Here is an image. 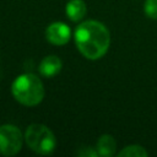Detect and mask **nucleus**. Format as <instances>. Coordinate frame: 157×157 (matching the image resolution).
Here are the masks:
<instances>
[{
  "label": "nucleus",
  "instance_id": "6e6552de",
  "mask_svg": "<svg viewBox=\"0 0 157 157\" xmlns=\"http://www.w3.org/2000/svg\"><path fill=\"white\" fill-rule=\"evenodd\" d=\"M115 147H117V142L113 136L102 135L97 142V153L98 156L110 157L115 153Z\"/></svg>",
  "mask_w": 157,
  "mask_h": 157
},
{
  "label": "nucleus",
  "instance_id": "7ed1b4c3",
  "mask_svg": "<svg viewBox=\"0 0 157 157\" xmlns=\"http://www.w3.org/2000/svg\"><path fill=\"white\" fill-rule=\"evenodd\" d=\"M25 140L28 147L39 153V155H49L55 148V136L43 124H31L25 134Z\"/></svg>",
  "mask_w": 157,
  "mask_h": 157
},
{
  "label": "nucleus",
  "instance_id": "f257e3e1",
  "mask_svg": "<svg viewBox=\"0 0 157 157\" xmlns=\"http://www.w3.org/2000/svg\"><path fill=\"white\" fill-rule=\"evenodd\" d=\"M75 44L78 52L90 60L103 56L110 44V34L107 27L98 21H83L74 33Z\"/></svg>",
  "mask_w": 157,
  "mask_h": 157
},
{
  "label": "nucleus",
  "instance_id": "20e7f679",
  "mask_svg": "<svg viewBox=\"0 0 157 157\" xmlns=\"http://www.w3.org/2000/svg\"><path fill=\"white\" fill-rule=\"evenodd\" d=\"M23 144L21 130L11 124L0 126V153L4 156L16 155Z\"/></svg>",
  "mask_w": 157,
  "mask_h": 157
},
{
  "label": "nucleus",
  "instance_id": "0eeeda50",
  "mask_svg": "<svg viewBox=\"0 0 157 157\" xmlns=\"http://www.w3.org/2000/svg\"><path fill=\"white\" fill-rule=\"evenodd\" d=\"M65 12L71 21L78 22L86 15V4L83 0H70L65 6Z\"/></svg>",
  "mask_w": 157,
  "mask_h": 157
},
{
  "label": "nucleus",
  "instance_id": "1a4fd4ad",
  "mask_svg": "<svg viewBox=\"0 0 157 157\" xmlns=\"http://www.w3.org/2000/svg\"><path fill=\"white\" fill-rule=\"evenodd\" d=\"M119 157H146L147 156V151L139 145H130L126 146L124 150H121L118 153Z\"/></svg>",
  "mask_w": 157,
  "mask_h": 157
},
{
  "label": "nucleus",
  "instance_id": "39448f33",
  "mask_svg": "<svg viewBox=\"0 0 157 157\" xmlns=\"http://www.w3.org/2000/svg\"><path fill=\"white\" fill-rule=\"evenodd\" d=\"M45 38L54 45H63L70 40L71 29L64 22H54L45 29Z\"/></svg>",
  "mask_w": 157,
  "mask_h": 157
},
{
  "label": "nucleus",
  "instance_id": "9d476101",
  "mask_svg": "<svg viewBox=\"0 0 157 157\" xmlns=\"http://www.w3.org/2000/svg\"><path fill=\"white\" fill-rule=\"evenodd\" d=\"M144 11L147 17L157 20V0H146L144 4Z\"/></svg>",
  "mask_w": 157,
  "mask_h": 157
},
{
  "label": "nucleus",
  "instance_id": "423d86ee",
  "mask_svg": "<svg viewBox=\"0 0 157 157\" xmlns=\"http://www.w3.org/2000/svg\"><path fill=\"white\" fill-rule=\"evenodd\" d=\"M61 66L63 63L56 55H48L40 61L39 72L44 77H53L60 72Z\"/></svg>",
  "mask_w": 157,
  "mask_h": 157
},
{
  "label": "nucleus",
  "instance_id": "f03ea898",
  "mask_svg": "<svg viewBox=\"0 0 157 157\" xmlns=\"http://www.w3.org/2000/svg\"><path fill=\"white\" fill-rule=\"evenodd\" d=\"M12 96L23 105L33 107L44 98V86L34 74H22L15 78L11 86Z\"/></svg>",
  "mask_w": 157,
  "mask_h": 157
}]
</instances>
